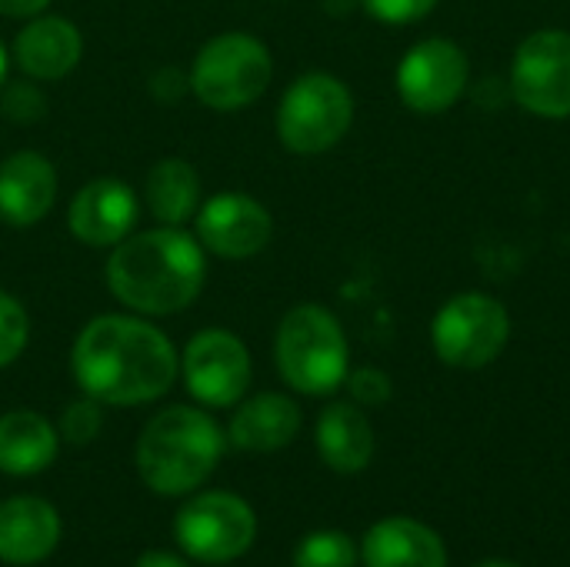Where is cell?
<instances>
[{
  "label": "cell",
  "mask_w": 570,
  "mask_h": 567,
  "mask_svg": "<svg viewBox=\"0 0 570 567\" xmlns=\"http://www.w3.org/2000/svg\"><path fill=\"white\" fill-rule=\"evenodd\" d=\"M190 224L204 251L220 261L257 257L274 237V217L267 204L247 190H217L204 197Z\"/></svg>",
  "instance_id": "cell-11"
},
{
  "label": "cell",
  "mask_w": 570,
  "mask_h": 567,
  "mask_svg": "<svg viewBox=\"0 0 570 567\" xmlns=\"http://www.w3.org/2000/svg\"><path fill=\"white\" fill-rule=\"evenodd\" d=\"M514 100L544 120L570 117V30H534L511 63Z\"/></svg>",
  "instance_id": "cell-10"
},
{
  "label": "cell",
  "mask_w": 570,
  "mask_h": 567,
  "mask_svg": "<svg viewBox=\"0 0 570 567\" xmlns=\"http://www.w3.org/2000/svg\"><path fill=\"white\" fill-rule=\"evenodd\" d=\"M274 361L284 384L307 398L334 394L351 371V348L341 321L324 304L291 307L274 334Z\"/></svg>",
  "instance_id": "cell-4"
},
{
  "label": "cell",
  "mask_w": 570,
  "mask_h": 567,
  "mask_svg": "<svg viewBox=\"0 0 570 567\" xmlns=\"http://www.w3.org/2000/svg\"><path fill=\"white\" fill-rule=\"evenodd\" d=\"M224 451L227 434L207 408L170 404L144 424L134 461L140 481L154 495L180 498L197 491L217 471Z\"/></svg>",
  "instance_id": "cell-3"
},
{
  "label": "cell",
  "mask_w": 570,
  "mask_h": 567,
  "mask_svg": "<svg viewBox=\"0 0 570 567\" xmlns=\"http://www.w3.org/2000/svg\"><path fill=\"white\" fill-rule=\"evenodd\" d=\"M174 538L187 558L204 565H227L250 551L257 538L254 508L230 491H204L180 505Z\"/></svg>",
  "instance_id": "cell-8"
},
{
  "label": "cell",
  "mask_w": 570,
  "mask_h": 567,
  "mask_svg": "<svg viewBox=\"0 0 570 567\" xmlns=\"http://www.w3.org/2000/svg\"><path fill=\"white\" fill-rule=\"evenodd\" d=\"M77 388L107 408H137L164 398L180 378V351L150 321L130 311L90 317L70 344Z\"/></svg>",
  "instance_id": "cell-1"
},
{
  "label": "cell",
  "mask_w": 570,
  "mask_h": 567,
  "mask_svg": "<svg viewBox=\"0 0 570 567\" xmlns=\"http://www.w3.org/2000/svg\"><path fill=\"white\" fill-rule=\"evenodd\" d=\"M234 418L227 424V444L244 454H274L284 451L301 434V408L294 398L281 391H264L234 404Z\"/></svg>",
  "instance_id": "cell-16"
},
{
  "label": "cell",
  "mask_w": 570,
  "mask_h": 567,
  "mask_svg": "<svg viewBox=\"0 0 570 567\" xmlns=\"http://www.w3.org/2000/svg\"><path fill=\"white\" fill-rule=\"evenodd\" d=\"M0 114L17 124V127H30V124H40L47 117V94L37 80L30 77H17L0 87Z\"/></svg>",
  "instance_id": "cell-23"
},
{
  "label": "cell",
  "mask_w": 570,
  "mask_h": 567,
  "mask_svg": "<svg viewBox=\"0 0 570 567\" xmlns=\"http://www.w3.org/2000/svg\"><path fill=\"white\" fill-rule=\"evenodd\" d=\"M481 567H518V565H508V561H488V565Z\"/></svg>",
  "instance_id": "cell-32"
},
{
  "label": "cell",
  "mask_w": 570,
  "mask_h": 567,
  "mask_svg": "<svg viewBox=\"0 0 570 567\" xmlns=\"http://www.w3.org/2000/svg\"><path fill=\"white\" fill-rule=\"evenodd\" d=\"M60 545V515L37 495H17L0 505V561L37 565Z\"/></svg>",
  "instance_id": "cell-17"
},
{
  "label": "cell",
  "mask_w": 570,
  "mask_h": 567,
  "mask_svg": "<svg viewBox=\"0 0 570 567\" xmlns=\"http://www.w3.org/2000/svg\"><path fill=\"white\" fill-rule=\"evenodd\" d=\"M184 94H190V77L180 67H160L150 77V97L160 104H177Z\"/></svg>",
  "instance_id": "cell-28"
},
{
  "label": "cell",
  "mask_w": 570,
  "mask_h": 567,
  "mask_svg": "<svg viewBox=\"0 0 570 567\" xmlns=\"http://www.w3.org/2000/svg\"><path fill=\"white\" fill-rule=\"evenodd\" d=\"M53 0H0V17H10V20H30L43 10H50Z\"/></svg>",
  "instance_id": "cell-29"
},
{
  "label": "cell",
  "mask_w": 570,
  "mask_h": 567,
  "mask_svg": "<svg viewBox=\"0 0 570 567\" xmlns=\"http://www.w3.org/2000/svg\"><path fill=\"white\" fill-rule=\"evenodd\" d=\"M187 77L197 104L214 114H237L267 94L274 80V57L257 33L224 30L200 43Z\"/></svg>",
  "instance_id": "cell-5"
},
{
  "label": "cell",
  "mask_w": 570,
  "mask_h": 567,
  "mask_svg": "<svg viewBox=\"0 0 570 567\" xmlns=\"http://www.w3.org/2000/svg\"><path fill=\"white\" fill-rule=\"evenodd\" d=\"M180 381L200 408H234L247 398L254 381L250 351L234 331L204 328L180 351Z\"/></svg>",
  "instance_id": "cell-9"
},
{
  "label": "cell",
  "mask_w": 570,
  "mask_h": 567,
  "mask_svg": "<svg viewBox=\"0 0 570 567\" xmlns=\"http://www.w3.org/2000/svg\"><path fill=\"white\" fill-rule=\"evenodd\" d=\"M60 431L40 411L0 414V471L10 478H33L57 461Z\"/></svg>",
  "instance_id": "cell-20"
},
{
  "label": "cell",
  "mask_w": 570,
  "mask_h": 567,
  "mask_svg": "<svg viewBox=\"0 0 570 567\" xmlns=\"http://www.w3.org/2000/svg\"><path fill=\"white\" fill-rule=\"evenodd\" d=\"M354 124V94L351 87L327 74L307 70L287 84L277 104V140L297 157H317L337 147Z\"/></svg>",
  "instance_id": "cell-6"
},
{
  "label": "cell",
  "mask_w": 570,
  "mask_h": 567,
  "mask_svg": "<svg viewBox=\"0 0 570 567\" xmlns=\"http://www.w3.org/2000/svg\"><path fill=\"white\" fill-rule=\"evenodd\" d=\"M471 80L468 53L448 37H428L414 43L397 63V94L414 114H444L451 110Z\"/></svg>",
  "instance_id": "cell-12"
},
{
  "label": "cell",
  "mask_w": 570,
  "mask_h": 567,
  "mask_svg": "<svg viewBox=\"0 0 570 567\" xmlns=\"http://www.w3.org/2000/svg\"><path fill=\"white\" fill-rule=\"evenodd\" d=\"M30 344V314L10 294L0 291V371L10 368Z\"/></svg>",
  "instance_id": "cell-25"
},
{
  "label": "cell",
  "mask_w": 570,
  "mask_h": 567,
  "mask_svg": "<svg viewBox=\"0 0 570 567\" xmlns=\"http://www.w3.org/2000/svg\"><path fill=\"white\" fill-rule=\"evenodd\" d=\"M357 561L361 548L344 531H314L294 551V567H357Z\"/></svg>",
  "instance_id": "cell-22"
},
{
  "label": "cell",
  "mask_w": 570,
  "mask_h": 567,
  "mask_svg": "<svg viewBox=\"0 0 570 567\" xmlns=\"http://www.w3.org/2000/svg\"><path fill=\"white\" fill-rule=\"evenodd\" d=\"M57 431H60V438H63L67 444L87 448V444L97 441L100 431H104V404H100L97 398H90V394L80 391V398H73V401L63 408L60 428H57Z\"/></svg>",
  "instance_id": "cell-24"
},
{
  "label": "cell",
  "mask_w": 570,
  "mask_h": 567,
  "mask_svg": "<svg viewBox=\"0 0 570 567\" xmlns=\"http://www.w3.org/2000/svg\"><path fill=\"white\" fill-rule=\"evenodd\" d=\"M508 338L511 314L498 297L484 291L454 294L431 321L434 354L461 371H478L498 361L508 348Z\"/></svg>",
  "instance_id": "cell-7"
},
{
  "label": "cell",
  "mask_w": 570,
  "mask_h": 567,
  "mask_svg": "<svg viewBox=\"0 0 570 567\" xmlns=\"http://www.w3.org/2000/svg\"><path fill=\"white\" fill-rule=\"evenodd\" d=\"M140 197L120 177H94L67 204V231L90 251H110L137 231Z\"/></svg>",
  "instance_id": "cell-13"
},
{
  "label": "cell",
  "mask_w": 570,
  "mask_h": 567,
  "mask_svg": "<svg viewBox=\"0 0 570 567\" xmlns=\"http://www.w3.org/2000/svg\"><path fill=\"white\" fill-rule=\"evenodd\" d=\"M364 567H448V548L438 531L414 518L377 521L361 545Z\"/></svg>",
  "instance_id": "cell-18"
},
{
  "label": "cell",
  "mask_w": 570,
  "mask_h": 567,
  "mask_svg": "<svg viewBox=\"0 0 570 567\" xmlns=\"http://www.w3.org/2000/svg\"><path fill=\"white\" fill-rule=\"evenodd\" d=\"M10 67H13V60H10V47L0 40V87L7 84V77H10Z\"/></svg>",
  "instance_id": "cell-31"
},
{
  "label": "cell",
  "mask_w": 570,
  "mask_h": 567,
  "mask_svg": "<svg viewBox=\"0 0 570 567\" xmlns=\"http://www.w3.org/2000/svg\"><path fill=\"white\" fill-rule=\"evenodd\" d=\"M204 201V184L187 157H160L144 177V207L157 224L187 227Z\"/></svg>",
  "instance_id": "cell-21"
},
{
  "label": "cell",
  "mask_w": 570,
  "mask_h": 567,
  "mask_svg": "<svg viewBox=\"0 0 570 567\" xmlns=\"http://www.w3.org/2000/svg\"><path fill=\"white\" fill-rule=\"evenodd\" d=\"M347 391L354 398V404L361 408H381L391 401L394 394V384L391 378L381 371V368H357V371H347Z\"/></svg>",
  "instance_id": "cell-26"
},
{
  "label": "cell",
  "mask_w": 570,
  "mask_h": 567,
  "mask_svg": "<svg viewBox=\"0 0 570 567\" xmlns=\"http://www.w3.org/2000/svg\"><path fill=\"white\" fill-rule=\"evenodd\" d=\"M10 60L23 77L37 84H57L83 60V33L70 17L43 10L23 20L10 43Z\"/></svg>",
  "instance_id": "cell-14"
},
{
  "label": "cell",
  "mask_w": 570,
  "mask_h": 567,
  "mask_svg": "<svg viewBox=\"0 0 570 567\" xmlns=\"http://www.w3.org/2000/svg\"><path fill=\"white\" fill-rule=\"evenodd\" d=\"M60 177L47 154L13 150L0 160V221L10 227H37L57 204Z\"/></svg>",
  "instance_id": "cell-15"
},
{
  "label": "cell",
  "mask_w": 570,
  "mask_h": 567,
  "mask_svg": "<svg viewBox=\"0 0 570 567\" xmlns=\"http://www.w3.org/2000/svg\"><path fill=\"white\" fill-rule=\"evenodd\" d=\"M361 7H364L374 20L401 27V23H417V20H424V17L438 7V0H361Z\"/></svg>",
  "instance_id": "cell-27"
},
{
  "label": "cell",
  "mask_w": 570,
  "mask_h": 567,
  "mask_svg": "<svg viewBox=\"0 0 570 567\" xmlns=\"http://www.w3.org/2000/svg\"><path fill=\"white\" fill-rule=\"evenodd\" d=\"M314 441L321 461L337 475H361L374 458V428L354 401L327 404L317 418Z\"/></svg>",
  "instance_id": "cell-19"
},
{
  "label": "cell",
  "mask_w": 570,
  "mask_h": 567,
  "mask_svg": "<svg viewBox=\"0 0 570 567\" xmlns=\"http://www.w3.org/2000/svg\"><path fill=\"white\" fill-rule=\"evenodd\" d=\"M207 251L187 227L154 224L110 247L104 284L114 301L140 317L187 311L207 284Z\"/></svg>",
  "instance_id": "cell-2"
},
{
  "label": "cell",
  "mask_w": 570,
  "mask_h": 567,
  "mask_svg": "<svg viewBox=\"0 0 570 567\" xmlns=\"http://www.w3.org/2000/svg\"><path fill=\"white\" fill-rule=\"evenodd\" d=\"M134 567H187L184 558H177V555H170V551H144Z\"/></svg>",
  "instance_id": "cell-30"
}]
</instances>
